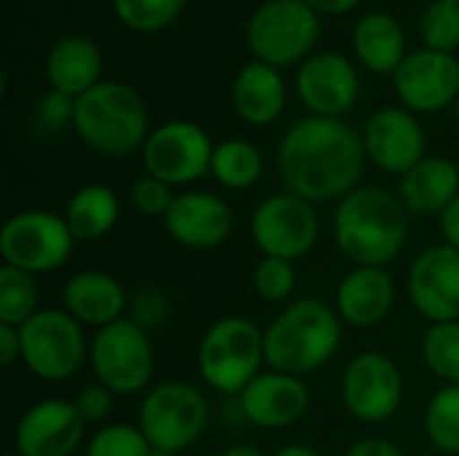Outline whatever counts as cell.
<instances>
[{"label":"cell","mask_w":459,"mask_h":456,"mask_svg":"<svg viewBox=\"0 0 459 456\" xmlns=\"http://www.w3.org/2000/svg\"><path fill=\"white\" fill-rule=\"evenodd\" d=\"M366 161L363 132L342 118L307 116L290 124L277 148V172L285 191L309 204H339L363 185Z\"/></svg>","instance_id":"1"},{"label":"cell","mask_w":459,"mask_h":456,"mask_svg":"<svg viewBox=\"0 0 459 456\" xmlns=\"http://www.w3.org/2000/svg\"><path fill=\"white\" fill-rule=\"evenodd\" d=\"M333 242L352 266L387 269L406 247L409 210L382 185H358L333 210Z\"/></svg>","instance_id":"2"},{"label":"cell","mask_w":459,"mask_h":456,"mask_svg":"<svg viewBox=\"0 0 459 456\" xmlns=\"http://www.w3.org/2000/svg\"><path fill=\"white\" fill-rule=\"evenodd\" d=\"M342 339L344 323L336 309L323 298L301 296L264 328L266 368L304 379L336 357Z\"/></svg>","instance_id":"3"},{"label":"cell","mask_w":459,"mask_h":456,"mask_svg":"<svg viewBox=\"0 0 459 456\" xmlns=\"http://www.w3.org/2000/svg\"><path fill=\"white\" fill-rule=\"evenodd\" d=\"M75 134L97 153L124 159L143 151L151 134V113L137 89L121 81H100L75 99Z\"/></svg>","instance_id":"4"},{"label":"cell","mask_w":459,"mask_h":456,"mask_svg":"<svg viewBox=\"0 0 459 456\" xmlns=\"http://www.w3.org/2000/svg\"><path fill=\"white\" fill-rule=\"evenodd\" d=\"M264 328L242 314L215 320L204 331L196 349L202 382L226 398H239L242 390L264 371Z\"/></svg>","instance_id":"5"},{"label":"cell","mask_w":459,"mask_h":456,"mask_svg":"<svg viewBox=\"0 0 459 456\" xmlns=\"http://www.w3.org/2000/svg\"><path fill=\"white\" fill-rule=\"evenodd\" d=\"M210 425V400L191 382H161L143 395L137 427L153 452L183 454Z\"/></svg>","instance_id":"6"},{"label":"cell","mask_w":459,"mask_h":456,"mask_svg":"<svg viewBox=\"0 0 459 456\" xmlns=\"http://www.w3.org/2000/svg\"><path fill=\"white\" fill-rule=\"evenodd\" d=\"M22 363L40 382H67L89 360L86 328L65 309H40L22 328Z\"/></svg>","instance_id":"7"},{"label":"cell","mask_w":459,"mask_h":456,"mask_svg":"<svg viewBox=\"0 0 459 456\" xmlns=\"http://www.w3.org/2000/svg\"><path fill=\"white\" fill-rule=\"evenodd\" d=\"M89 366L94 371V379L113 395L148 392L156 374L151 333L129 317L94 331L89 347Z\"/></svg>","instance_id":"8"},{"label":"cell","mask_w":459,"mask_h":456,"mask_svg":"<svg viewBox=\"0 0 459 456\" xmlns=\"http://www.w3.org/2000/svg\"><path fill=\"white\" fill-rule=\"evenodd\" d=\"M320 16L304 0H266L247 22V46L258 62L290 67L312 56Z\"/></svg>","instance_id":"9"},{"label":"cell","mask_w":459,"mask_h":456,"mask_svg":"<svg viewBox=\"0 0 459 456\" xmlns=\"http://www.w3.org/2000/svg\"><path fill=\"white\" fill-rule=\"evenodd\" d=\"M75 247V237L67 228L65 215L51 210L13 212L0 228L3 266H13L27 274H48L62 269Z\"/></svg>","instance_id":"10"},{"label":"cell","mask_w":459,"mask_h":456,"mask_svg":"<svg viewBox=\"0 0 459 456\" xmlns=\"http://www.w3.org/2000/svg\"><path fill=\"white\" fill-rule=\"evenodd\" d=\"M250 239L264 258H282L293 263L309 255L320 239L317 210L288 191L266 196L250 215Z\"/></svg>","instance_id":"11"},{"label":"cell","mask_w":459,"mask_h":456,"mask_svg":"<svg viewBox=\"0 0 459 456\" xmlns=\"http://www.w3.org/2000/svg\"><path fill=\"white\" fill-rule=\"evenodd\" d=\"M406 382L393 357L385 352H358L342 374L344 411L363 425L393 419L403 403Z\"/></svg>","instance_id":"12"},{"label":"cell","mask_w":459,"mask_h":456,"mask_svg":"<svg viewBox=\"0 0 459 456\" xmlns=\"http://www.w3.org/2000/svg\"><path fill=\"white\" fill-rule=\"evenodd\" d=\"M140 153L145 175H153L169 183L172 188H180L210 175L215 145L199 124L175 118L151 129Z\"/></svg>","instance_id":"13"},{"label":"cell","mask_w":459,"mask_h":456,"mask_svg":"<svg viewBox=\"0 0 459 456\" xmlns=\"http://www.w3.org/2000/svg\"><path fill=\"white\" fill-rule=\"evenodd\" d=\"M86 435V422L73 400L43 398L13 427V452L22 456H73Z\"/></svg>","instance_id":"14"},{"label":"cell","mask_w":459,"mask_h":456,"mask_svg":"<svg viewBox=\"0 0 459 456\" xmlns=\"http://www.w3.org/2000/svg\"><path fill=\"white\" fill-rule=\"evenodd\" d=\"M409 301L430 325L459 320V250L441 242L411 261Z\"/></svg>","instance_id":"15"},{"label":"cell","mask_w":459,"mask_h":456,"mask_svg":"<svg viewBox=\"0 0 459 456\" xmlns=\"http://www.w3.org/2000/svg\"><path fill=\"white\" fill-rule=\"evenodd\" d=\"M395 94L411 113H438L459 97V59L455 54L411 51L393 75Z\"/></svg>","instance_id":"16"},{"label":"cell","mask_w":459,"mask_h":456,"mask_svg":"<svg viewBox=\"0 0 459 456\" xmlns=\"http://www.w3.org/2000/svg\"><path fill=\"white\" fill-rule=\"evenodd\" d=\"M296 91L312 116L342 118L360 97V75L347 56L336 51H320L301 62Z\"/></svg>","instance_id":"17"},{"label":"cell","mask_w":459,"mask_h":456,"mask_svg":"<svg viewBox=\"0 0 459 456\" xmlns=\"http://www.w3.org/2000/svg\"><path fill=\"white\" fill-rule=\"evenodd\" d=\"M368 161L387 175L403 177L428 153L425 129L406 108H379L368 116L363 129Z\"/></svg>","instance_id":"18"},{"label":"cell","mask_w":459,"mask_h":456,"mask_svg":"<svg viewBox=\"0 0 459 456\" xmlns=\"http://www.w3.org/2000/svg\"><path fill=\"white\" fill-rule=\"evenodd\" d=\"M161 223L175 245L188 250H212L231 237L234 210L223 196L194 188L175 196Z\"/></svg>","instance_id":"19"},{"label":"cell","mask_w":459,"mask_h":456,"mask_svg":"<svg viewBox=\"0 0 459 456\" xmlns=\"http://www.w3.org/2000/svg\"><path fill=\"white\" fill-rule=\"evenodd\" d=\"M247 425L258 430H285L304 419L312 395L301 376L261 371L237 398Z\"/></svg>","instance_id":"20"},{"label":"cell","mask_w":459,"mask_h":456,"mask_svg":"<svg viewBox=\"0 0 459 456\" xmlns=\"http://www.w3.org/2000/svg\"><path fill=\"white\" fill-rule=\"evenodd\" d=\"M395 298V280L387 269L355 266L342 277L333 296V309L350 328H377L390 317Z\"/></svg>","instance_id":"21"},{"label":"cell","mask_w":459,"mask_h":456,"mask_svg":"<svg viewBox=\"0 0 459 456\" xmlns=\"http://www.w3.org/2000/svg\"><path fill=\"white\" fill-rule=\"evenodd\" d=\"M62 309L83 328H105L126 317L129 296L121 280L100 269H83L67 277L62 288Z\"/></svg>","instance_id":"22"},{"label":"cell","mask_w":459,"mask_h":456,"mask_svg":"<svg viewBox=\"0 0 459 456\" xmlns=\"http://www.w3.org/2000/svg\"><path fill=\"white\" fill-rule=\"evenodd\" d=\"M395 194L409 215H441L459 196V167L444 156H425L401 177Z\"/></svg>","instance_id":"23"},{"label":"cell","mask_w":459,"mask_h":456,"mask_svg":"<svg viewBox=\"0 0 459 456\" xmlns=\"http://www.w3.org/2000/svg\"><path fill=\"white\" fill-rule=\"evenodd\" d=\"M288 89L277 67L266 62H247L231 86V102L237 116L250 126H269L285 110Z\"/></svg>","instance_id":"24"},{"label":"cell","mask_w":459,"mask_h":456,"mask_svg":"<svg viewBox=\"0 0 459 456\" xmlns=\"http://www.w3.org/2000/svg\"><path fill=\"white\" fill-rule=\"evenodd\" d=\"M46 75L54 91L78 99L102 81V54L91 38L67 35L48 51Z\"/></svg>","instance_id":"25"},{"label":"cell","mask_w":459,"mask_h":456,"mask_svg":"<svg viewBox=\"0 0 459 456\" xmlns=\"http://www.w3.org/2000/svg\"><path fill=\"white\" fill-rule=\"evenodd\" d=\"M352 48L355 56L377 75H395V70L409 56L403 27L385 11H371L358 19Z\"/></svg>","instance_id":"26"},{"label":"cell","mask_w":459,"mask_h":456,"mask_svg":"<svg viewBox=\"0 0 459 456\" xmlns=\"http://www.w3.org/2000/svg\"><path fill=\"white\" fill-rule=\"evenodd\" d=\"M118 218L121 202L116 191L102 183L81 185L65 207V220L75 242H100L116 228Z\"/></svg>","instance_id":"27"},{"label":"cell","mask_w":459,"mask_h":456,"mask_svg":"<svg viewBox=\"0 0 459 456\" xmlns=\"http://www.w3.org/2000/svg\"><path fill=\"white\" fill-rule=\"evenodd\" d=\"M210 175L226 191H247L264 177V153L242 137H229L215 145Z\"/></svg>","instance_id":"28"},{"label":"cell","mask_w":459,"mask_h":456,"mask_svg":"<svg viewBox=\"0 0 459 456\" xmlns=\"http://www.w3.org/2000/svg\"><path fill=\"white\" fill-rule=\"evenodd\" d=\"M425 435L438 454L459 456V384H444L425 406Z\"/></svg>","instance_id":"29"},{"label":"cell","mask_w":459,"mask_h":456,"mask_svg":"<svg viewBox=\"0 0 459 456\" xmlns=\"http://www.w3.org/2000/svg\"><path fill=\"white\" fill-rule=\"evenodd\" d=\"M40 312V290L32 274L13 266L0 269V323L22 328Z\"/></svg>","instance_id":"30"},{"label":"cell","mask_w":459,"mask_h":456,"mask_svg":"<svg viewBox=\"0 0 459 456\" xmlns=\"http://www.w3.org/2000/svg\"><path fill=\"white\" fill-rule=\"evenodd\" d=\"M422 360L444 384H459V320L436 323L425 331Z\"/></svg>","instance_id":"31"},{"label":"cell","mask_w":459,"mask_h":456,"mask_svg":"<svg viewBox=\"0 0 459 456\" xmlns=\"http://www.w3.org/2000/svg\"><path fill=\"white\" fill-rule=\"evenodd\" d=\"M186 0H113V11L121 24H126L134 32H159L169 27Z\"/></svg>","instance_id":"32"},{"label":"cell","mask_w":459,"mask_h":456,"mask_svg":"<svg viewBox=\"0 0 459 456\" xmlns=\"http://www.w3.org/2000/svg\"><path fill=\"white\" fill-rule=\"evenodd\" d=\"M86 456H153V446L137 425L110 422L91 433Z\"/></svg>","instance_id":"33"},{"label":"cell","mask_w":459,"mask_h":456,"mask_svg":"<svg viewBox=\"0 0 459 456\" xmlns=\"http://www.w3.org/2000/svg\"><path fill=\"white\" fill-rule=\"evenodd\" d=\"M420 32H422L425 48L455 54V48H459V3L433 0L422 13Z\"/></svg>","instance_id":"34"},{"label":"cell","mask_w":459,"mask_h":456,"mask_svg":"<svg viewBox=\"0 0 459 456\" xmlns=\"http://www.w3.org/2000/svg\"><path fill=\"white\" fill-rule=\"evenodd\" d=\"M296 282V266L282 258H261L253 269V290L266 304H285L293 296Z\"/></svg>","instance_id":"35"},{"label":"cell","mask_w":459,"mask_h":456,"mask_svg":"<svg viewBox=\"0 0 459 456\" xmlns=\"http://www.w3.org/2000/svg\"><path fill=\"white\" fill-rule=\"evenodd\" d=\"M175 188L153 175H143L132 183L129 188V199L134 204V210L145 218H161L169 212L172 202H175Z\"/></svg>","instance_id":"36"},{"label":"cell","mask_w":459,"mask_h":456,"mask_svg":"<svg viewBox=\"0 0 459 456\" xmlns=\"http://www.w3.org/2000/svg\"><path fill=\"white\" fill-rule=\"evenodd\" d=\"M126 317L132 323H137L148 333L159 331L172 317V298L164 290H159V288H143L129 301V314Z\"/></svg>","instance_id":"37"},{"label":"cell","mask_w":459,"mask_h":456,"mask_svg":"<svg viewBox=\"0 0 459 456\" xmlns=\"http://www.w3.org/2000/svg\"><path fill=\"white\" fill-rule=\"evenodd\" d=\"M113 392L108 390V387H102L100 382H94V384H86L75 398H73V403H75V409H78V414L83 417V422L86 425H105V419L110 417V411H113Z\"/></svg>","instance_id":"38"},{"label":"cell","mask_w":459,"mask_h":456,"mask_svg":"<svg viewBox=\"0 0 459 456\" xmlns=\"http://www.w3.org/2000/svg\"><path fill=\"white\" fill-rule=\"evenodd\" d=\"M73 110H75V99L51 89L48 94L40 97L35 108V121L48 132H59L62 126L73 124Z\"/></svg>","instance_id":"39"},{"label":"cell","mask_w":459,"mask_h":456,"mask_svg":"<svg viewBox=\"0 0 459 456\" xmlns=\"http://www.w3.org/2000/svg\"><path fill=\"white\" fill-rule=\"evenodd\" d=\"M344 456H406V454H403V449H401L398 443H393V441H387V438H379V435H368V438L355 441V443L347 449V454Z\"/></svg>","instance_id":"40"},{"label":"cell","mask_w":459,"mask_h":456,"mask_svg":"<svg viewBox=\"0 0 459 456\" xmlns=\"http://www.w3.org/2000/svg\"><path fill=\"white\" fill-rule=\"evenodd\" d=\"M16 360H22V336H19V328L0 323V366L8 368Z\"/></svg>","instance_id":"41"},{"label":"cell","mask_w":459,"mask_h":456,"mask_svg":"<svg viewBox=\"0 0 459 456\" xmlns=\"http://www.w3.org/2000/svg\"><path fill=\"white\" fill-rule=\"evenodd\" d=\"M438 228H441L444 245L459 250V196L438 215Z\"/></svg>","instance_id":"42"},{"label":"cell","mask_w":459,"mask_h":456,"mask_svg":"<svg viewBox=\"0 0 459 456\" xmlns=\"http://www.w3.org/2000/svg\"><path fill=\"white\" fill-rule=\"evenodd\" d=\"M317 16H339L352 11L360 0H304Z\"/></svg>","instance_id":"43"},{"label":"cell","mask_w":459,"mask_h":456,"mask_svg":"<svg viewBox=\"0 0 459 456\" xmlns=\"http://www.w3.org/2000/svg\"><path fill=\"white\" fill-rule=\"evenodd\" d=\"M272 456H323L317 449L307 446V443H288L282 449H277Z\"/></svg>","instance_id":"44"},{"label":"cell","mask_w":459,"mask_h":456,"mask_svg":"<svg viewBox=\"0 0 459 456\" xmlns=\"http://www.w3.org/2000/svg\"><path fill=\"white\" fill-rule=\"evenodd\" d=\"M218 456H266V452L253 443H234V446L223 449Z\"/></svg>","instance_id":"45"},{"label":"cell","mask_w":459,"mask_h":456,"mask_svg":"<svg viewBox=\"0 0 459 456\" xmlns=\"http://www.w3.org/2000/svg\"><path fill=\"white\" fill-rule=\"evenodd\" d=\"M455 116H457V121H459V97H457V102H455Z\"/></svg>","instance_id":"46"},{"label":"cell","mask_w":459,"mask_h":456,"mask_svg":"<svg viewBox=\"0 0 459 456\" xmlns=\"http://www.w3.org/2000/svg\"><path fill=\"white\" fill-rule=\"evenodd\" d=\"M153 456H175V454H167V452H153Z\"/></svg>","instance_id":"47"},{"label":"cell","mask_w":459,"mask_h":456,"mask_svg":"<svg viewBox=\"0 0 459 456\" xmlns=\"http://www.w3.org/2000/svg\"><path fill=\"white\" fill-rule=\"evenodd\" d=\"M3 456H22V454H16V452L11 449V452H5V454H3Z\"/></svg>","instance_id":"48"},{"label":"cell","mask_w":459,"mask_h":456,"mask_svg":"<svg viewBox=\"0 0 459 456\" xmlns=\"http://www.w3.org/2000/svg\"><path fill=\"white\" fill-rule=\"evenodd\" d=\"M455 3H459V0H455Z\"/></svg>","instance_id":"49"}]
</instances>
